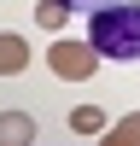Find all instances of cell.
<instances>
[{
  "instance_id": "6da1fadb",
  "label": "cell",
  "mask_w": 140,
  "mask_h": 146,
  "mask_svg": "<svg viewBox=\"0 0 140 146\" xmlns=\"http://www.w3.org/2000/svg\"><path fill=\"white\" fill-rule=\"evenodd\" d=\"M88 47L99 58L134 64L140 58V0H111V6L88 12Z\"/></svg>"
},
{
  "instance_id": "7a4b0ae2",
  "label": "cell",
  "mask_w": 140,
  "mask_h": 146,
  "mask_svg": "<svg viewBox=\"0 0 140 146\" xmlns=\"http://www.w3.org/2000/svg\"><path fill=\"white\" fill-rule=\"evenodd\" d=\"M47 64H53V76H64V82H88L93 70H99V53H93L88 41H53Z\"/></svg>"
},
{
  "instance_id": "3957f363",
  "label": "cell",
  "mask_w": 140,
  "mask_h": 146,
  "mask_svg": "<svg viewBox=\"0 0 140 146\" xmlns=\"http://www.w3.org/2000/svg\"><path fill=\"white\" fill-rule=\"evenodd\" d=\"M0 146H35V117L29 111H0Z\"/></svg>"
},
{
  "instance_id": "277c9868",
  "label": "cell",
  "mask_w": 140,
  "mask_h": 146,
  "mask_svg": "<svg viewBox=\"0 0 140 146\" xmlns=\"http://www.w3.org/2000/svg\"><path fill=\"white\" fill-rule=\"evenodd\" d=\"M23 64H29V47H23V35L0 29V76H18Z\"/></svg>"
},
{
  "instance_id": "5b68a950",
  "label": "cell",
  "mask_w": 140,
  "mask_h": 146,
  "mask_svg": "<svg viewBox=\"0 0 140 146\" xmlns=\"http://www.w3.org/2000/svg\"><path fill=\"white\" fill-rule=\"evenodd\" d=\"M99 146H140V111L117 117V123L105 129V140H99Z\"/></svg>"
},
{
  "instance_id": "8992f818",
  "label": "cell",
  "mask_w": 140,
  "mask_h": 146,
  "mask_svg": "<svg viewBox=\"0 0 140 146\" xmlns=\"http://www.w3.org/2000/svg\"><path fill=\"white\" fill-rule=\"evenodd\" d=\"M70 129H76V135H105L111 123H105L99 105H76V111H70Z\"/></svg>"
},
{
  "instance_id": "52a82bcc",
  "label": "cell",
  "mask_w": 140,
  "mask_h": 146,
  "mask_svg": "<svg viewBox=\"0 0 140 146\" xmlns=\"http://www.w3.org/2000/svg\"><path fill=\"white\" fill-rule=\"evenodd\" d=\"M35 23H41V29H64V23H70V6H64V0H41V6H35Z\"/></svg>"
},
{
  "instance_id": "ba28073f",
  "label": "cell",
  "mask_w": 140,
  "mask_h": 146,
  "mask_svg": "<svg viewBox=\"0 0 140 146\" xmlns=\"http://www.w3.org/2000/svg\"><path fill=\"white\" fill-rule=\"evenodd\" d=\"M64 6H70V12H76V6H82V12H93V6H111V0H64Z\"/></svg>"
}]
</instances>
